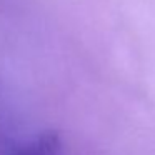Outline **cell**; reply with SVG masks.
<instances>
[{
	"label": "cell",
	"mask_w": 155,
	"mask_h": 155,
	"mask_svg": "<svg viewBox=\"0 0 155 155\" xmlns=\"http://www.w3.org/2000/svg\"><path fill=\"white\" fill-rule=\"evenodd\" d=\"M62 143L57 134H42L10 155H60Z\"/></svg>",
	"instance_id": "cell-1"
}]
</instances>
